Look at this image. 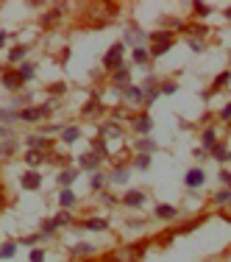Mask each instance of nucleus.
<instances>
[{
	"mask_svg": "<svg viewBox=\"0 0 231 262\" xmlns=\"http://www.w3.org/2000/svg\"><path fill=\"white\" fill-rule=\"evenodd\" d=\"M111 84H114L117 89L128 87V84H131V67H128V64H123L120 70H114V73H111Z\"/></svg>",
	"mask_w": 231,
	"mask_h": 262,
	"instance_id": "f8f14e48",
	"label": "nucleus"
},
{
	"mask_svg": "<svg viewBox=\"0 0 231 262\" xmlns=\"http://www.w3.org/2000/svg\"><path fill=\"white\" fill-rule=\"evenodd\" d=\"M231 84V70H223V73H217V76H214V84H212V89H209V92H217V89H223V87H229Z\"/></svg>",
	"mask_w": 231,
	"mask_h": 262,
	"instance_id": "5701e85b",
	"label": "nucleus"
},
{
	"mask_svg": "<svg viewBox=\"0 0 231 262\" xmlns=\"http://www.w3.org/2000/svg\"><path fill=\"white\" fill-rule=\"evenodd\" d=\"M148 39V34H142L139 28H128L126 31V39H123V45H134V48H142V42Z\"/></svg>",
	"mask_w": 231,
	"mask_h": 262,
	"instance_id": "f3484780",
	"label": "nucleus"
},
{
	"mask_svg": "<svg viewBox=\"0 0 231 262\" xmlns=\"http://www.w3.org/2000/svg\"><path fill=\"white\" fill-rule=\"evenodd\" d=\"M28 56V48L26 45H17V48H11L9 53V61H14V64H23V59Z\"/></svg>",
	"mask_w": 231,
	"mask_h": 262,
	"instance_id": "c756f323",
	"label": "nucleus"
},
{
	"mask_svg": "<svg viewBox=\"0 0 231 262\" xmlns=\"http://www.w3.org/2000/svg\"><path fill=\"white\" fill-rule=\"evenodd\" d=\"M134 151H137V154H145V157H154L156 151H159V145H156V140H151V137H139V140L134 142Z\"/></svg>",
	"mask_w": 231,
	"mask_h": 262,
	"instance_id": "ddd939ff",
	"label": "nucleus"
},
{
	"mask_svg": "<svg viewBox=\"0 0 231 262\" xmlns=\"http://www.w3.org/2000/svg\"><path fill=\"white\" fill-rule=\"evenodd\" d=\"M206 184V170L204 167H189L187 173H184V187L187 190H201Z\"/></svg>",
	"mask_w": 231,
	"mask_h": 262,
	"instance_id": "20e7f679",
	"label": "nucleus"
},
{
	"mask_svg": "<svg viewBox=\"0 0 231 262\" xmlns=\"http://www.w3.org/2000/svg\"><path fill=\"white\" fill-rule=\"evenodd\" d=\"M220 182L226 184V187H231V173L226 170V167H220Z\"/></svg>",
	"mask_w": 231,
	"mask_h": 262,
	"instance_id": "603ef678",
	"label": "nucleus"
},
{
	"mask_svg": "<svg viewBox=\"0 0 231 262\" xmlns=\"http://www.w3.org/2000/svg\"><path fill=\"white\" fill-rule=\"evenodd\" d=\"M192 14H195L198 20L209 17V14H212V6H209V3H192Z\"/></svg>",
	"mask_w": 231,
	"mask_h": 262,
	"instance_id": "e433bc0d",
	"label": "nucleus"
},
{
	"mask_svg": "<svg viewBox=\"0 0 231 262\" xmlns=\"http://www.w3.org/2000/svg\"><path fill=\"white\" fill-rule=\"evenodd\" d=\"M0 123H20V112H14V109H0Z\"/></svg>",
	"mask_w": 231,
	"mask_h": 262,
	"instance_id": "58836bf2",
	"label": "nucleus"
},
{
	"mask_svg": "<svg viewBox=\"0 0 231 262\" xmlns=\"http://www.w3.org/2000/svg\"><path fill=\"white\" fill-rule=\"evenodd\" d=\"M101 109H103L101 98H89V104H84L81 114H84V117H98V114H101Z\"/></svg>",
	"mask_w": 231,
	"mask_h": 262,
	"instance_id": "412c9836",
	"label": "nucleus"
},
{
	"mask_svg": "<svg viewBox=\"0 0 231 262\" xmlns=\"http://www.w3.org/2000/svg\"><path fill=\"white\" fill-rule=\"evenodd\" d=\"M78 137H81V129H78V126H70V129L61 131V140L67 142V145H70V142H76Z\"/></svg>",
	"mask_w": 231,
	"mask_h": 262,
	"instance_id": "473e14b6",
	"label": "nucleus"
},
{
	"mask_svg": "<svg viewBox=\"0 0 231 262\" xmlns=\"http://www.w3.org/2000/svg\"><path fill=\"white\" fill-rule=\"evenodd\" d=\"M64 89H67V87H64V84L59 81V84H53V87H48V92H51V95H61Z\"/></svg>",
	"mask_w": 231,
	"mask_h": 262,
	"instance_id": "3c124183",
	"label": "nucleus"
},
{
	"mask_svg": "<svg viewBox=\"0 0 231 262\" xmlns=\"http://www.w3.org/2000/svg\"><path fill=\"white\" fill-rule=\"evenodd\" d=\"M6 39H9V34H6V31H0V48L6 45Z\"/></svg>",
	"mask_w": 231,
	"mask_h": 262,
	"instance_id": "4d7b16f0",
	"label": "nucleus"
},
{
	"mask_svg": "<svg viewBox=\"0 0 231 262\" xmlns=\"http://www.w3.org/2000/svg\"><path fill=\"white\" fill-rule=\"evenodd\" d=\"M56 131H61L59 123H51V126H42V137H48V134H56Z\"/></svg>",
	"mask_w": 231,
	"mask_h": 262,
	"instance_id": "09e8293b",
	"label": "nucleus"
},
{
	"mask_svg": "<svg viewBox=\"0 0 231 262\" xmlns=\"http://www.w3.org/2000/svg\"><path fill=\"white\" fill-rule=\"evenodd\" d=\"M214 145H217V131H214V129H206L204 134H201V148H204L206 154H209V151H212Z\"/></svg>",
	"mask_w": 231,
	"mask_h": 262,
	"instance_id": "6ab92c4d",
	"label": "nucleus"
},
{
	"mask_svg": "<svg viewBox=\"0 0 231 262\" xmlns=\"http://www.w3.org/2000/svg\"><path fill=\"white\" fill-rule=\"evenodd\" d=\"M192 157H195V159H201V162H204V159L209 157V154H206L204 148H195V151H192Z\"/></svg>",
	"mask_w": 231,
	"mask_h": 262,
	"instance_id": "5fc2aeb1",
	"label": "nucleus"
},
{
	"mask_svg": "<svg viewBox=\"0 0 231 262\" xmlns=\"http://www.w3.org/2000/svg\"><path fill=\"white\" fill-rule=\"evenodd\" d=\"M45 159H48V154H42V151H26V165H31V170L36 165H42Z\"/></svg>",
	"mask_w": 231,
	"mask_h": 262,
	"instance_id": "a878e982",
	"label": "nucleus"
},
{
	"mask_svg": "<svg viewBox=\"0 0 231 262\" xmlns=\"http://www.w3.org/2000/svg\"><path fill=\"white\" fill-rule=\"evenodd\" d=\"M223 17H226V20H229V23H231V6H229V9H226V11H223Z\"/></svg>",
	"mask_w": 231,
	"mask_h": 262,
	"instance_id": "13d9d810",
	"label": "nucleus"
},
{
	"mask_svg": "<svg viewBox=\"0 0 231 262\" xmlns=\"http://www.w3.org/2000/svg\"><path fill=\"white\" fill-rule=\"evenodd\" d=\"M159 95H162V92H159V87H154V89H145V98H142V106H145V109H151V106H154L156 101H159Z\"/></svg>",
	"mask_w": 231,
	"mask_h": 262,
	"instance_id": "2f4dec72",
	"label": "nucleus"
},
{
	"mask_svg": "<svg viewBox=\"0 0 231 262\" xmlns=\"http://www.w3.org/2000/svg\"><path fill=\"white\" fill-rule=\"evenodd\" d=\"M217 117H220L223 123H231V104H226V106H223V109H220V114H217Z\"/></svg>",
	"mask_w": 231,
	"mask_h": 262,
	"instance_id": "de8ad7c7",
	"label": "nucleus"
},
{
	"mask_svg": "<svg viewBox=\"0 0 231 262\" xmlns=\"http://www.w3.org/2000/svg\"><path fill=\"white\" fill-rule=\"evenodd\" d=\"M0 140H14V137H11V129H6V126H0Z\"/></svg>",
	"mask_w": 231,
	"mask_h": 262,
	"instance_id": "864d4df0",
	"label": "nucleus"
},
{
	"mask_svg": "<svg viewBox=\"0 0 231 262\" xmlns=\"http://www.w3.org/2000/svg\"><path fill=\"white\" fill-rule=\"evenodd\" d=\"M131 59H134V64H142V67H145L148 61H151V51H148V48H134Z\"/></svg>",
	"mask_w": 231,
	"mask_h": 262,
	"instance_id": "cd10ccee",
	"label": "nucleus"
},
{
	"mask_svg": "<svg viewBox=\"0 0 231 262\" xmlns=\"http://www.w3.org/2000/svg\"><path fill=\"white\" fill-rule=\"evenodd\" d=\"M123 204L131 207V210H139V207L145 204V192H142V190H128L126 195H123Z\"/></svg>",
	"mask_w": 231,
	"mask_h": 262,
	"instance_id": "2eb2a0df",
	"label": "nucleus"
},
{
	"mask_svg": "<svg viewBox=\"0 0 231 262\" xmlns=\"http://www.w3.org/2000/svg\"><path fill=\"white\" fill-rule=\"evenodd\" d=\"M214 204H220V207H231V187L214 192Z\"/></svg>",
	"mask_w": 231,
	"mask_h": 262,
	"instance_id": "c9c22d12",
	"label": "nucleus"
},
{
	"mask_svg": "<svg viewBox=\"0 0 231 262\" xmlns=\"http://www.w3.org/2000/svg\"><path fill=\"white\" fill-rule=\"evenodd\" d=\"M14 251H17V240L3 243V245H0V260H11V257H14Z\"/></svg>",
	"mask_w": 231,
	"mask_h": 262,
	"instance_id": "7c9ffc66",
	"label": "nucleus"
},
{
	"mask_svg": "<svg viewBox=\"0 0 231 262\" xmlns=\"http://www.w3.org/2000/svg\"><path fill=\"white\" fill-rule=\"evenodd\" d=\"M123 53H126V45L123 42H114L109 48V51H106V56H103V67H106V70H120L123 64H126V61H123Z\"/></svg>",
	"mask_w": 231,
	"mask_h": 262,
	"instance_id": "f03ea898",
	"label": "nucleus"
},
{
	"mask_svg": "<svg viewBox=\"0 0 231 262\" xmlns=\"http://www.w3.org/2000/svg\"><path fill=\"white\" fill-rule=\"evenodd\" d=\"M128 176H131V165H114L106 179H109V184H126Z\"/></svg>",
	"mask_w": 231,
	"mask_h": 262,
	"instance_id": "9b49d317",
	"label": "nucleus"
},
{
	"mask_svg": "<svg viewBox=\"0 0 231 262\" xmlns=\"http://www.w3.org/2000/svg\"><path fill=\"white\" fill-rule=\"evenodd\" d=\"M101 201L106 204V207H114V204H117V195H111V192H101Z\"/></svg>",
	"mask_w": 231,
	"mask_h": 262,
	"instance_id": "49530a36",
	"label": "nucleus"
},
{
	"mask_svg": "<svg viewBox=\"0 0 231 262\" xmlns=\"http://www.w3.org/2000/svg\"><path fill=\"white\" fill-rule=\"evenodd\" d=\"M220 218H226V220L231 223V207H223V210H220Z\"/></svg>",
	"mask_w": 231,
	"mask_h": 262,
	"instance_id": "6e6d98bb",
	"label": "nucleus"
},
{
	"mask_svg": "<svg viewBox=\"0 0 231 262\" xmlns=\"http://www.w3.org/2000/svg\"><path fill=\"white\" fill-rule=\"evenodd\" d=\"M64 9H67V6H56V9H51L48 14H42V26H56V23L64 17Z\"/></svg>",
	"mask_w": 231,
	"mask_h": 262,
	"instance_id": "aec40b11",
	"label": "nucleus"
},
{
	"mask_svg": "<svg viewBox=\"0 0 231 262\" xmlns=\"http://www.w3.org/2000/svg\"><path fill=\"white\" fill-rule=\"evenodd\" d=\"M78 176H81V173H78L76 167H70V170H61V173H59V184L64 187V190H70V184L76 182Z\"/></svg>",
	"mask_w": 231,
	"mask_h": 262,
	"instance_id": "b1692460",
	"label": "nucleus"
},
{
	"mask_svg": "<svg viewBox=\"0 0 231 262\" xmlns=\"http://www.w3.org/2000/svg\"><path fill=\"white\" fill-rule=\"evenodd\" d=\"M26 145H28V151H42V154H48V151L53 148L51 137H42V134H31V137H26Z\"/></svg>",
	"mask_w": 231,
	"mask_h": 262,
	"instance_id": "6e6552de",
	"label": "nucleus"
},
{
	"mask_svg": "<svg viewBox=\"0 0 231 262\" xmlns=\"http://www.w3.org/2000/svg\"><path fill=\"white\" fill-rule=\"evenodd\" d=\"M0 84H3L6 89H11V92L23 89V79L17 76V70H3L0 73Z\"/></svg>",
	"mask_w": 231,
	"mask_h": 262,
	"instance_id": "9d476101",
	"label": "nucleus"
},
{
	"mask_svg": "<svg viewBox=\"0 0 231 262\" xmlns=\"http://www.w3.org/2000/svg\"><path fill=\"white\" fill-rule=\"evenodd\" d=\"M45 248H31V262H45Z\"/></svg>",
	"mask_w": 231,
	"mask_h": 262,
	"instance_id": "a18cd8bd",
	"label": "nucleus"
},
{
	"mask_svg": "<svg viewBox=\"0 0 231 262\" xmlns=\"http://www.w3.org/2000/svg\"><path fill=\"white\" fill-rule=\"evenodd\" d=\"M131 167H137V170H148V167H151V157L137 154V159H134V165H131Z\"/></svg>",
	"mask_w": 231,
	"mask_h": 262,
	"instance_id": "a19ab883",
	"label": "nucleus"
},
{
	"mask_svg": "<svg viewBox=\"0 0 231 262\" xmlns=\"http://www.w3.org/2000/svg\"><path fill=\"white\" fill-rule=\"evenodd\" d=\"M209 157L212 159H217V162H229V148L223 145V142H217L212 151H209Z\"/></svg>",
	"mask_w": 231,
	"mask_h": 262,
	"instance_id": "c85d7f7f",
	"label": "nucleus"
},
{
	"mask_svg": "<svg viewBox=\"0 0 231 262\" xmlns=\"http://www.w3.org/2000/svg\"><path fill=\"white\" fill-rule=\"evenodd\" d=\"M53 220H56V226H67V223H70V220H73V215H70V212L67 210H64V212H59V215H56V218H53Z\"/></svg>",
	"mask_w": 231,
	"mask_h": 262,
	"instance_id": "c03bdc74",
	"label": "nucleus"
},
{
	"mask_svg": "<svg viewBox=\"0 0 231 262\" xmlns=\"http://www.w3.org/2000/svg\"><path fill=\"white\" fill-rule=\"evenodd\" d=\"M89 254H95L92 243H76L73 248H70V257H89Z\"/></svg>",
	"mask_w": 231,
	"mask_h": 262,
	"instance_id": "393cba45",
	"label": "nucleus"
},
{
	"mask_svg": "<svg viewBox=\"0 0 231 262\" xmlns=\"http://www.w3.org/2000/svg\"><path fill=\"white\" fill-rule=\"evenodd\" d=\"M131 126H134V131H137L139 137H148V134L154 131V120H151V114H148V112L131 117Z\"/></svg>",
	"mask_w": 231,
	"mask_h": 262,
	"instance_id": "0eeeda50",
	"label": "nucleus"
},
{
	"mask_svg": "<svg viewBox=\"0 0 231 262\" xmlns=\"http://www.w3.org/2000/svg\"><path fill=\"white\" fill-rule=\"evenodd\" d=\"M17 76L23 79V84H28V81H34V64L31 61H23L17 67Z\"/></svg>",
	"mask_w": 231,
	"mask_h": 262,
	"instance_id": "bb28decb",
	"label": "nucleus"
},
{
	"mask_svg": "<svg viewBox=\"0 0 231 262\" xmlns=\"http://www.w3.org/2000/svg\"><path fill=\"white\" fill-rule=\"evenodd\" d=\"M78 165L84 167L86 173H98V170H101V165H103V157H101V154H95V151H86V154H81Z\"/></svg>",
	"mask_w": 231,
	"mask_h": 262,
	"instance_id": "39448f33",
	"label": "nucleus"
},
{
	"mask_svg": "<svg viewBox=\"0 0 231 262\" xmlns=\"http://www.w3.org/2000/svg\"><path fill=\"white\" fill-rule=\"evenodd\" d=\"M229 134H231V123H229Z\"/></svg>",
	"mask_w": 231,
	"mask_h": 262,
	"instance_id": "bf43d9fd",
	"label": "nucleus"
},
{
	"mask_svg": "<svg viewBox=\"0 0 231 262\" xmlns=\"http://www.w3.org/2000/svg\"><path fill=\"white\" fill-rule=\"evenodd\" d=\"M103 137H123V129L117 126V120H109L101 126V140Z\"/></svg>",
	"mask_w": 231,
	"mask_h": 262,
	"instance_id": "4be33fe9",
	"label": "nucleus"
},
{
	"mask_svg": "<svg viewBox=\"0 0 231 262\" xmlns=\"http://www.w3.org/2000/svg\"><path fill=\"white\" fill-rule=\"evenodd\" d=\"M56 104H42V106H31V109H20V123H36L39 117L51 114V109Z\"/></svg>",
	"mask_w": 231,
	"mask_h": 262,
	"instance_id": "7ed1b4c3",
	"label": "nucleus"
},
{
	"mask_svg": "<svg viewBox=\"0 0 231 262\" xmlns=\"http://www.w3.org/2000/svg\"><path fill=\"white\" fill-rule=\"evenodd\" d=\"M176 89H179L176 81H164L162 87H159V92H162V95H176Z\"/></svg>",
	"mask_w": 231,
	"mask_h": 262,
	"instance_id": "37998d69",
	"label": "nucleus"
},
{
	"mask_svg": "<svg viewBox=\"0 0 231 262\" xmlns=\"http://www.w3.org/2000/svg\"><path fill=\"white\" fill-rule=\"evenodd\" d=\"M189 48H192L195 53H201V51L206 48V45H204V39H189Z\"/></svg>",
	"mask_w": 231,
	"mask_h": 262,
	"instance_id": "8fccbe9b",
	"label": "nucleus"
},
{
	"mask_svg": "<svg viewBox=\"0 0 231 262\" xmlns=\"http://www.w3.org/2000/svg\"><path fill=\"white\" fill-rule=\"evenodd\" d=\"M59 204L64 207V210H70V207L76 204V192H73V190H61L59 192Z\"/></svg>",
	"mask_w": 231,
	"mask_h": 262,
	"instance_id": "72a5a7b5",
	"label": "nucleus"
},
{
	"mask_svg": "<svg viewBox=\"0 0 231 262\" xmlns=\"http://www.w3.org/2000/svg\"><path fill=\"white\" fill-rule=\"evenodd\" d=\"M229 159H231V151H229Z\"/></svg>",
	"mask_w": 231,
	"mask_h": 262,
	"instance_id": "052dcab7",
	"label": "nucleus"
},
{
	"mask_svg": "<svg viewBox=\"0 0 231 262\" xmlns=\"http://www.w3.org/2000/svg\"><path fill=\"white\" fill-rule=\"evenodd\" d=\"M20 187L28 190V192H36L42 187V173H39V170H26V173L20 176Z\"/></svg>",
	"mask_w": 231,
	"mask_h": 262,
	"instance_id": "423d86ee",
	"label": "nucleus"
},
{
	"mask_svg": "<svg viewBox=\"0 0 231 262\" xmlns=\"http://www.w3.org/2000/svg\"><path fill=\"white\" fill-rule=\"evenodd\" d=\"M81 229H89V232H109V220L106 218H86L81 223Z\"/></svg>",
	"mask_w": 231,
	"mask_h": 262,
	"instance_id": "a211bd4d",
	"label": "nucleus"
},
{
	"mask_svg": "<svg viewBox=\"0 0 231 262\" xmlns=\"http://www.w3.org/2000/svg\"><path fill=\"white\" fill-rule=\"evenodd\" d=\"M11 154H17V140L0 142V157H11Z\"/></svg>",
	"mask_w": 231,
	"mask_h": 262,
	"instance_id": "4c0bfd02",
	"label": "nucleus"
},
{
	"mask_svg": "<svg viewBox=\"0 0 231 262\" xmlns=\"http://www.w3.org/2000/svg\"><path fill=\"white\" fill-rule=\"evenodd\" d=\"M145 254V243H139V245H131V248H123L117 257H120V262H137L139 257Z\"/></svg>",
	"mask_w": 231,
	"mask_h": 262,
	"instance_id": "4468645a",
	"label": "nucleus"
},
{
	"mask_svg": "<svg viewBox=\"0 0 231 262\" xmlns=\"http://www.w3.org/2000/svg\"><path fill=\"white\" fill-rule=\"evenodd\" d=\"M148 39H151V59H159L173 48V31H154L148 34Z\"/></svg>",
	"mask_w": 231,
	"mask_h": 262,
	"instance_id": "f257e3e1",
	"label": "nucleus"
},
{
	"mask_svg": "<svg viewBox=\"0 0 231 262\" xmlns=\"http://www.w3.org/2000/svg\"><path fill=\"white\" fill-rule=\"evenodd\" d=\"M154 215H156L159 220H176V218H179V210H176L173 204H156Z\"/></svg>",
	"mask_w": 231,
	"mask_h": 262,
	"instance_id": "dca6fc26",
	"label": "nucleus"
},
{
	"mask_svg": "<svg viewBox=\"0 0 231 262\" xmlns=\"http://www.w3.org/2000/svg\"><path fill=\"white\" fill-rule=\"evenodd\" d=\"M39 240H42V235H28V237H23V240H17V245H28V248H34Z\"/></svg>",
	"mask_w": 231,
	"mask_h": 262,
	"instance_id": "79ce46f5",
	"label": "nucleus"
},
{
	"mask_svg": "<svg viewBox=\"0 0 231 262\" xmlns=\"http://www.w3.org/2000/svg\"><path fill=\"white\" fill-rule=\"evenodd\" d=\"M109 182L103 173H92V182H89V190L92 192H103V184Z\"/></svg>",
	"mask_w": 231,
	"mask_h": 262,
	"instance_id": "f704fd0d",
	"label": "nucleus"
},
{
	"mask_svg": "<svg viewBox=\"0 0 231 262\" xmlns=\"http://www.w3.org/2000/svg\"><path fill=\"white\" fill-rule=\"evenodd\" d=\"M184 31H187V34H192V39H198V36L204 39V36L209 34V28H206V26H187Z\"/></svg>",
	"mask_w": 231,
	"mask_h": 262,
	"instance_id": "ea45409f",
	"label": "nucleus"
},
{
	"mask_svg": "<svg viewBox=\"0 0 231 262\" xmlns=\"http://www.w3.org/2000/svg\"><path fill=\"white\" fill-rule=\"evenodd\" d=\"M120 95L126 98V104L131 106H142V98H145V92H142V87H134V84H128V87L120 89Z\"/></svg>",
	"mask_w": 231,
	"mask_h": 262,
	"instance_id": "1a4fd4ad",
	"label": "nucleus"
}]
</instances>
